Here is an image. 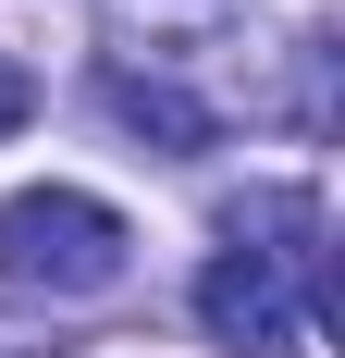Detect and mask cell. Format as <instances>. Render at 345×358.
Returning a JSON list of instances; mask_svg holds the SVG:
<instances>
[{
  "label": "cell",
  "instance_id": "obj_1",
  "mask_svg": "<svg viewBox=\"0 0 345 358\" xmlns=\"http://www.w3.org/2000/svg\"><path fill=\"white\" fill-rule=\"evenodd\" d=\"M124 259H136V235H124V210L87 198V185H25V198H0V285H25V296H111Z\"/></svg>",
  "mask_w": 345,
  "mask_h": 358
},
{
  "label": "cell",
  "instance_id": "obj_2",
  "mask_svg": "<svg viewBox=\"0 0 345 358\" xmlns=\"http://www.w3.org/2000/svg\"><path fill=\"white\" fill-rule=\"evenodd\" d=\"M198 322L222 334V358H296L321 322V259H272V248H222L198 272Z\"/></svg>",
  "mask_w": 345,
  "mask_h": 358
},
{
  "label": "cell",
  "instance_id": "obj_3",
  "mask_svg": "<svg viewBox=\"0 0 345 358\" xmlns=\"http://www.w3.org/2000/svg\"><path fill=\"white\" fill-rule=\"evenodd\" d=\"M111 124H124V136H148L161 148V161H198V148H222V111L210 99H185V87H172V74H136V62H111Z\"/></svg>",
  "mask_w": 345,
  "mask_h": 358
},
{
  "label": "cell",
  "instance_id": "obj_4",
  "mask_svg": "<svg viewBox=\"0 0 345 358\" xmlns=\"http://www.w3.org/2000/svg\"><path fill=\"white\" fill-rule=\"evenodd\" d=\"M99 13H111V37H124V50H148V74H161V62H198L247 0H99Z\"/></svg>",
  "mask_w": 345,
  "mask_h": 358
},
{
  "label": "cell",
  "instance_id": "obj_5",
  "mask_svg": "<svg viewBox=\"0 0 345 358\" xmlns=\"http://www.w3.org/2000/svg\"><path fill=\"white\" fill-rule=\"evenodd\" d=\"M25 111H37V74H25V62H0V136H25Z\"/></svg>",
  "mask_w": 345,
  "mask_h": 358
}]
</instances>
